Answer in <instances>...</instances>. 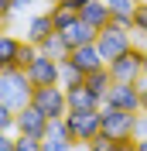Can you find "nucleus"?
Segmentation results:
<instances>
[{
	"instance_id": "obj_2",
	"label": "nucleus",
	"mask_w": 147,
	"mask_h": 151,
	"mask_svg": "<svg viewBox=\"0 0 147 151\" xmlns=\"http://www.w3.org/2000/svg\"><path fill=\"white\" fill-rule=\"evenodd\" d=\"M99 117H103V134H106L110 141H137V134H133V127H137V113L116 110V106L103 103L99 106Z\"/></svg>"
},
{
	"instance_id": "obj_30",
	"label": "nucleus",
	"mask_w": 147,
	"mask_h": 151,
	"mask_svg": "<svg viewBox=\"0 0 147 151\" xmlns=\"http://www.w3.org/2000/svg\"><path fill=\"white\" fill-rule=\"evenodd\" d=\"M140 110H147V83L140 79Z\"/></svg>"
},
{
	"instance_id": "obj_16",
	"label": "nucleus",
	"mask_w": 147,
	"mask_h": 151,
	"mask_svg": "<svg viewBox=\"0 0 147 151\" xmlns=\"http://www.w3.org/2000/svg\"><path fill=\"white\" fill-rule=\"evenodd\" d=\"M51 24H55V31H65V28H72L75 21H79V7H72V4H51Z\"/></svg>"
},
{
	"instance_id": "obj_27",
	"label": "nucleus",
	"mask_w": 147,
	"mask_h": 151,
	"mask_svg": "<svg viewBox=\"0 0 147 151\" xmlns=\"http://www.w3.org/2000/svg\"><path fill=\"white\" fill-rule=\"evenodd\" d=\"M10 14H14V4H10V0H0V24H7Z\"/></svg>"
},
{
	"instance_id": "obj_9",
	"label": "nucleus",
	"mask_w": 147,
	"mask_h": 151,
	"mask_svg": "<svg viewBox=\"0 0 147 151\" xmlns=\"http://www.w3.org/2000/svg\"><path fill=\"white\" fill-rule=\"evenodd\" d=\"M48 131V117L38 110L34 103H28L24 110H17L14 117V134H31V137H45Z\"/></svg>"
},
{
	"instance_id": "obj_18",
	"label": "nucleus",
	"mask_w": 147,
	"mask_h": 151,
	"mask_svg": "<svg viewBox=\"0 0 147 151\" xmlns=\"http://www.w3.org/2000/svg\"><path fill=\"white\" fill-rule=\"evenodd\" d=\"M41 52H45V55H51V58H58V62H65V58H69V52H72V48L65 45V38H62V31H51V35L45 38V41H41Z\"/></svg>"
},
{
	"instance_id": "obj_7",
	"label": "nucleus",
	"mask_w": 147,
	"mask_h": 151,
	"mask_svg": "<svg viewBox=\"0 0 147 151\" xmlns=\"http://www.w3.org/2000/svg\"><path fill=\"white\" fill-rule=\"evenodd\" d=\"M24 72H28V79H31L34 86H62V83H58V76H62V62L51 58V55H45V52H38V58L24 69Z\"/></svg>"
},
{
	"instance_id": "obj_3",
	"label": "nucleus",
	"mask_w": 147,
	"mask_h": 151,
	"mask_svg": "<svg viewBox=\"0 0 147 151\" xmlns=\"http://www.w3.org/2000/svg\"><path fill=\"white\" fill-rule=\"evenodd\" d=\"M65 127H69V134H72L75 144H89L92 137L103 134L99 106H96V110H69V113H65Z\"/></svg>"
},
{
	"instance_id": "obj_22",
	"label": "nucleus",
	"mask_w": 147,
	"mask_h": 151,
	"mask_svg": "<svg viewBox=\"0 0 147 151\" xmlns=\"http://www.w3.org/2000/svg\"><path fill=\"white\" fill-rule=\"evenodd\" d=\"M133 35L147 41V4H137V10H133Z\"/></svg>"
},
{
	"instance_id": "obj_8",
	"label": "nucleus",
	"mask_w": 147,
	"mask_h": 151,
	"mask_svg": "<svg viewBox=\"0 0 147 151\" xmlns=\"http://www.w3.org/2000/svg\"><path fill=\"white\" fill-rule=\"evenodd\" d=\"M103 103L116 106V110H130V113H140V83H113Z\"/></svg>"
},
{
	"instance_id": "obj_26",
	"label": "nucleus",
	"mask_w": 147,
	"mask_h": 151,
	"mask_svg": "<svg viewBox=\"0 0 147 151\" xmlns=\"http://www.w3.org/2000/svg\"><path fill=\"white\" fill-rule=\"evenodd\" d=\"M0 151H14V131H0Z\"/></svg>"
},
{
	"instance_id": "obj_17",
	"label": "nucleus",
	"mask_w": 147,
	"mask_h": 151,
	"mask_svg": "<svg viewBox=\"0 0 147 151\" xmlns=\"http://www.w3.org/2000/svg\"><path fill=\"white\" fill-rule=\"evenodd\" d=\"M82 83L89 86V89H92V93H96V96H99V103H103V100H106V93H110V86H113V76H110V65H103V69H96V72H89V76H86V79H82Z\"/></svg>"
},
{
	"instance_id": "obj_11",
	"label": "nucleus",
	"mask_w": 147,
	"mask_h": 151,
	"mask_svg": "<svg viewBox=\"0 0 147 151\" xmlns=\"http://www.w3.org/2000/svg\"><path fill=\"white\" fill-rule=\"evenodd\" d=\"M65 100H69V110H96V106H103L99 96L92 93L86 83H79V86H65Z\"/></svg>"
},
{
	"instance_id": "obj_33",
	"label": "nucleus",
	"mask_w": 147,
	"mask_h": 151,
	"mask_svg": "<svg viewBox=\"0 0 147 151\" xmlns=\"http://www.w3.org/2000/svg\"><path fill=\"white\" fill-rule=\"evenodd\" d=\"M72 151H89V144H72Z\"/></svg>"
},
{
	"instance_id": "obj_31",
	"label": "nucleus",
	"mask_w": 147,
	"mask_h": 151,
	"mask_svg": "<svg viewBox=\"0 0 147 151\" xmlns=\"http://www.w3.org/2000/svg\"><path fill=\"white\" fill-rule=\"evenodd\" d=\"M137 151H147V137H137Z\"/></svg>"
},
{
	"instance_id": "obj_15",
	"label": "nucleus",
	"mask_w": 147,
	"mask_h": 151,
	"mask_svg": "<svg viewBox=\"0 0 147 151\" xmlns=\"http://www.w3.org/2000/svg\"><path fill=\"white\" fill-rule=\"evenodd\" d=\"M96 35H99V31L92 28V24H86L82 17L75 21L72 28H65V31H62V38H65V45H69V48H79V45H92V41H96Z\"/></svg>"
},
{
	"instance_id": "obj_13",
	"label": "nucleus",
	"mask_w": 147,
	"mask_h": 151,
	"mask_svg": "<svg viewBox=\"0 0 147 151\" xmlns=\"http://www.w3.org/2000/svg\"><path fill=\"white\" fill-rule=\"evenodd\" d=\"M55 31V24H51V14H31L28 17V28H24V41H34V45H41L48 35Z\"/></svg>"
},
{
	"instance_id": "obj_29",
	"label": "nucleus",
	"mask_w": 147,
	"mask_h": 151,
	"mask_svg": "<svg viewBox=\"0 0 147 151\" xmlns=\"http://www.w3.org/2000/svg\"><path fill=\"white\" fill-rule=\"evenodd\" d=\"M110 151H137V141H113Z\"/></svg>"
},
{
	"instance_id": "obj_23",
	"label": "nucleus",
	"mask_w": 147,
	"mask_h": 151,
	"mask_svg": "<svg viewBox=\"0 0 147 151\" xmlns=\"http://www.w3.org/2000/svg\"><path fill=\"white\" fill-rule=\"evenodd\" d=\"M14 117H17V110H10L4 100H0V131H14Z\"/></svg>"
},
{
	"instance_id": "obj_21",
	"label": "nucleus",
	"mask_w": 147,
	"mask_h": 151,
	"mask_svg": "<svg viewBox=\"0 0 147 151\" xmlns=\"http://www.w3.org/2000/svg\"><path fill=\"white\" fill-rule=\"evenodd\" d=\"M14 151H45V148H41V137H31V134H14Z\"/></svg>"
},
{
	"instance_id": "obj_20",
	"label": "nucleus",
	"mask_w": 147,
	"mask_h": 151,
	"mask_svg": "<svg viewBox=\"0 0 147 151\" xmlns=\"http://www.w3.org/2000/svg\"><path fill=\"white\" fill-rule=\"evenodd\" d=\"M38 52H41V48H38L34 41H24V45H21V52H17V69H28L31 62L38 58Z\"/></svg>"
},
{
	"instance_id": "obj_32",
	"label": "nucleus",
	"mask_w": 147,
	"mask_h": 151,
	"mask_svg": "<svg viewBox=\"0 0 147 151\" xmlns=\"http://www.w3.org/2000/svg\"><path fill=\"white\" fill-rule=\"evenodd\" d=\"M65 4H72V7H82V4H89V0H65Z\"/></svg>"
},
{
	"instance_id": "obj_10",
	"label": "nucleus",
	"mask_w": 147,
	"mask_h": 151,
	"mask_svg": "<svg viewBox=\"0 0 147 151\" xmlns=\"http://www.w3.org/2000/svg\"><path fill=\"white\" fill-rule=\"evenodd\" d=\"M69 62H72V65L79 69L82 76H89V72H96V69L106 65V58L99 55L96 41H92V45H79V48H72V52H69Z\"/></svg>"
},
{
	"instance_id": "obj_6",
	"label": "nucleus",
	"mask_w": 147,
	"mask_h": 151,
	"mask_svg": "<svg viewBox=\"0 0 147 151\" xmlns=\"http://www.w3.org/2000/svg\"><path fill=\"white\" fill-rule=\"evenodd\" d=\"M31 103L45 113L48 120H58L69 113V100H65V86H34Z\"/></svg>"
},
{
	"instance_id": "obj_19",
	"label": "nucleus",
	"mask_w": 147,
	"mask_h": 151,
	"mask_svg": "<svg viewBox=\"0 0 147 151\" xmlns=\"http://www.w3.org/2000/svg\"><path fill=\"white\" fill-rule=\"evenodd\" d=\"M82 79H86V76L79 72V69L69 62V58H65V62H62V76H58V83H62V86H79Z\"/></svg>"
},
{
	"instance_id": "obj_28",
	"label": "nucleus",
	"mask_w": 147,
	"mask_h": 151,
	"mask_svg": "<svg viewBox=\"0 0 147 151\" xmlns=\"http://www.w3.org/2000/svg\"><path fill=\"white\" fill-rule=\"evenodd\" d=\"M10 4H14V14H24V10H31L38 4V0H10Z\"/></svg>"
},
{
	"instance_id": "obj_24",
	"label": "nucleus",
	"mask_w": 147,
	"mask_h": 151,
	"mask_svg": "<svg viewBox=\"0 0 147 151\" xmlns=\"http://www.w3.org/2000/svg\"><path fill=\"white\" fill-rule=\"evenodd\" d=\"M113 148V141L106 137V134H99V137H92L89 141V151H110Z\"/></svg>"
},
{
	"instance_id": "obj_36",
	"label": "nucleus",
	"mask_w": 147,
	"mask_h": 151,
	"mask_svg": "<svg viewBox=\"0 0 147 151\" xmlns=\"http://www.w3.org/2000/svg\"><path fill=\"white\" fill-rule=\"evenodd\" d=\"M137 4H144V0H137Z\"/></svg>"
},
{
	"instance_id": "obj_5",
	"label": "nucleus",
	"mask_w": 147,
	"mask_h": 151,
	"mask_svg": "<svg viewBox=\"0 0 147 151\" xmlns=\"http://www.w3.org/2000/svg\"><path fill=\"white\" fill-rule=\"evenodd\" d=\"M144 55L147 48H130V52H123L120 58H113L110 62V76L113 83H140L144 79Z\"/></svg>"
},
{
	"instance_id": "obj_12",
	"label": "nucleus",
	"mask_w": 147,
	"mask_h": 151,
	"mask_svg": "<svg viewBox=\"0 0 147 151\" xmlns=\"http://www.w3.org/2000/svg\"><path fill=\"white\" fill-rule=\"evenodd\" d=\"M79 17L99 31V28H106V24L113 21V14H110V7H106V0H89V4L79 7Z\"/></svg>"
},
{
	"instance_id": "obj_14",
	"label": "nucleus",
	"mask_w": 147,
	"mask_h": 151,
	"mask_svg": "<svg viewBox=\"0 0 147 151\" xmlns=\"http://www.w3.org/2000/svg\"><path fill=\"white\" fill-rule=\"evenodd\" d=\"M21 45H24V38L10 35L4 24H0V69L17 65V52H21Z\"/></svg>"
},
{
	"instance_id": "obj_35",
	"label": "nucleus",
	"mask_w": 147,
	"mask_h": 151,
	"mask_svg": "<svg viewBox=\"0 0 147 151\" xmlns=\"http://www.w3.org/2000/svg\"><path fill=\"white\" fill-rule=\"evenodd\" d=\"M48 4H62V0H48Z\"/></svg>"
},
{
	"instance_id": "obj_38",
	"label": "nucleus",
	"mask_w": 147,
	"mask_h": 151,
	"mask_svg": "<svg viewBox=\"0 0 147 151\" xmlns=\"http://www.w3.org/2000/svg\"><path fill=\"white\" fill-rule=\"evenodd\" d=\"M144 4H147V0H144Z\"/></svg>"
},
{
	"instance_id": "obj_25",
	"label": "nucleus",
	"mask_w": 147,
	"mask_h": 151,
	"mask_svg": "<svg viewBox=\"0 0 147 151\" xmlns=\"http://www.w3.org/2000/svg\"><path fill=\"white\" fill-rule=\"evenodd\" d=\"M133 134H137V137H147V110L137 113V127H133Z\"/></svg>"
},
{
	"instance_id": "obj_37",
	"label": "nucleus",
	"mask_w": 147,
	"mask_h": 151,
	"mask_svg": "<svg viewBox=\"0 0 147 151\" xmlns=\"http://www.w3.org/2000/svg\"><path fill=\"white\" fill-rule=\"evenodd\" d=\"M144 48H147V41H144Z\"/></svg>"
},
{
	"instance_id": "obj_4",
	"label": "nucleus",
	"mask_w": 147,
	"mask_h": 151,
	"mask_svg": "<svg viewBox=\"0 0 147 151\" xmlns=\"http://www.w3.org/2000/svg\"><path fill=\"white\" fill-rule=\"evenodd\" d=\"M96 48H99V55L106 58V65H110L113 58H120L123 52H130L133 48V31L120 28V24H106V28H99V35H96Z\"/></svg>"
},
{
	"instance_id": "obj_1",
	"label": "nucleus",
	"mask_w": 147,
	"mask_h": 151,
	"mask_svg": "<svg viewBox=\"0 0 147 151\" xmlns=\"http://www.w3.org/2000/svg\"><path fill=\"white\" fill-rule=\"evenodd\" d=\"M34 96V83L28 79V72L17 65L0 69V100L10 106V110H24Z\"/></svg>"
},
{
	"instance_id": "obj_34",
	"label": "nucleus",
	"mask_w": 147,
	"mask_h": 151,
	"mask_svg": "<svg viewBox=\"0 0 147 151\" xmlns=\"http://www.w3.org/2000/svg\"><path fill=\"white\" fill-rule=\"evenodd\" d=\"M144 83H147V55H144Z\"/></svg>"
}]
</instances>
